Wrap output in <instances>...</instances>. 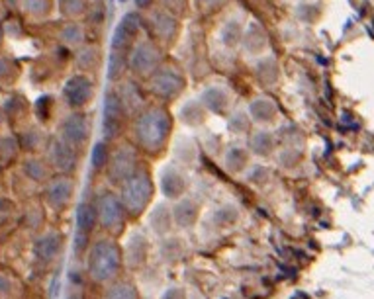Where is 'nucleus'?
<instances>
[{
  "instance_id": "nucleus-1",
  "label": "nucleus",
  "mask_w": 374,
  "mask_h": 299,
  "mask_svg": "<svg viewBox=\"0 0 374 299\" xmlns=\"http://www.w3.org/2000/svg\"><path fill=\"white\" fill-rule=\"evenodd\" d=\"M175 118L163 104L147 106L134 118V145L146 155L157 156L171 143Z\"/></svg>"
},
{
  "instance_id": "nucleus-2",
  "label": "nucleus",
  "mask_w": 374,
  "mask_h": 299,
  "mask_svg": "<svg viewBox=\"0 0 374 299\" xmlns=\"http://www.w3.org/2000/svg\"><path fill=\"white\" fill-rule=\"evenodd\" d=\"M124 264V250L116 239L104 237L94 241L86 257V272L96 284H110L118 278Z\"/></svg>"
},
{
  "instance_id": "nucleus-3",
  "label": "nucleus",
  "mask_w": 374,
  "mask_h": 299,
  "mask_svg": "<svg viewBox=\"0 0 374 299\" xmlns=\"http://www.w3.org/2000/svg\"><path fill=\"white\" fill-rule=\"evenodd\" d=\"M155 196V182L146 166H139L134 175L120 186V197L130 217H139L151 206Z\"/></svg>"
},
{
  "instance_id": "nucleus-4",
  "label": "nucleus",
  "mask_w": 374,
  "mask_h": 299,
  "mask_svg": "<svg viewBox=\"0 0 374 299\" xmlns=\"http://www.w3.org/2000/svg\"><path fill=\"white\" fill-rule=\"evenodd\" d=\"M163 63H165L163 47L151 38L139 40L132 47V51L127 53V71L135 81H147Z\"/></svg>"
},
{
  "instance_id": "nucleus-5",
  "label": "nucleus",
  "mask_w": 374,
  "mask_h": 299,
  "mask_svg": "<svg viewBox=\"0 0 374 299\" xmlns=\"http://www.w3.org/2000/svg\"><path fill=\"white\" fill-rule=\"evenodd\" d=\"M187 76L180 72L175 65L163 63L149 79H147V90L161 104L175 102L187 90Z\"/></svg>"
},
{
  "instance_id": "nucleus-6",
  "label": "nucleus",
  "mask_w": 374,
  "mask_h": 299,
  "mask_svg": "<svg viewBox=\"0 0 374 299\" xmlns=\"http://www.w3.org/2000/svg\"><path fill=\"white\" fill-rule=\"evenodd\" d=\"M139 166V149L132 143H118L108 161V178L112 184L122 186Z\"/></svg>"
},
{
  "instance_id": "nucleus-7",
  "label": "nucleus",
  "mask_w": 374,
  "mask_h": 299,
  "mask_svg": "<svg viewBox=\"0 0 374 299\" xmlns=\"http://www.w3.org/2000/svg\"><path fill=\"white\" fill-rule=\"evenodd\" d=\"M130 114L125 110L124 102L116 88H110L104 96V108H102V134L106 141H116L124 134L125 124Z\"/></svg>"
},
{
  "instance_id": "nucleus-8",
  "label": "nucleus",
  "mask_w": 374,
  "mask_h": 299,
  "mask_svg": "<svg viewBox=\"0 0 374 299\" xmlns=\"http://www.w3.org/2000/svg\"><path fill=\"white\" fill-rule=\"evenodd\" d=\"M96 213H98V225L108 233L114 235L124 229L127 211H125L120 194H116L112 190L102 192L96 200Z\"/></svg>"
},
{
  "instance_id": "nucleus-9",
  "label": "nucleus",
  "mask_w": 374,
  "mask_h": 299,
  "mask_svg": "<svg viewBox=\"0 0 374 299\" xmlns=\"http://www.w3.org/2000/svg\"><path fill=\"white\" fill-rule=\"evenodd\" d=\"M146 31H149L151 40H155L159 45H171V43L177 40L178 31H180V22H178L177 14L171 10L163 8H157V10H149L146 18Z\"/></svg>"
},
{
  "instance_id": "nucleus-10",
  "label": "nucleus",
  "mask_w": 374,
  "mask_h": 299,
  "mask_svg": "<svg viewBox=\"0 0 374 299\" xmlns=\"http://www.w3.org/2000/svg\"><path fill=\"white\" fill-rule=\"evenodd\" d=\"M146 30L143 18L135 12H127L122 20L118 22L112 40H110V51L127 53L132 51L135 43L141 40V31Z\"/></svg>"
},
{
  "instance_id": "nucleus-11",
  "label": "nucleus",
  "mask_w": 374,
  "mask_h": 299,
  "mask_svg": "<svg viewBox=\"0 0 374 299\" xmlns=\"http://www.w3.org/2000/svg\"><path fill=\"white\" fill-rule=\"evenodd\" d=\"M96 94V83L88 72H77L63 86V100L71 110H86Z\"/></svg>"
},
{
  "instance_id": "nucleus-12",
  "label": "nucleus",
  "mask_w": 374,
  "mask_h": 299,
  "mask_svg": "<svg viewBox=\"0 0 374 299\" xmlns=\"http://www.w3.org/2000/svg\"><path fill=\"white\" fill-rule=\"evenodd\" d=\"M59 137L77 149H83L91 139V118L84 110H71L65 115L59 127Z\"/></svg>"
},
{
  "instance_id": "nucleus-13",
  "label": "nucleus",
  "mask_w": 374,
  "mask_h": 299,
  "mask_svg": "<svg viewBox=\"0 0 374 299\" xmlns=\"http://www.w3.org/2000/svg\"><path fill=\"white\" fill-rule=\"evenodd\" d=\"M49 161L59 175L71 176L75 168L79 166V149L69 145L67 141H63L61 137L53 139L52 145H49Z\"/></svg>"
},
{
  "instance_id": "nucleus-14",
  "label": "nucleus",
  "mask_w": 374,
  "mask_h": 299,
  "mask_svg": "<svg viewBox=\"0 0 374 299\" xmlns=\"http://www.w3.org/2000/svg\"><path fill=\"white\" fill-rule=\"evenodd\" d=\"M149 239L141 231H134L124 245V266L130 270H139L146 266L149 258Z\"/></svg>"
},
{
  "instance_id": "nucleus-15",
  "label": "nucleus",
  "mask_w": 374,
  "mask_h": 299,
  "mask_svg": "<svg viewBox=\"0 0 374 299\" xmlns=\"http://www.w3.org/2000/svg\"><path fill=\"white\" fill-rule=\"evenodd\" d=\"M75 192V182L73 178L69 175H57L55 178L49 180L47 184V204L53 207V209H65V207L71 204Z\"/></svg>"
},
{
  "instance_id": "nucleus-16",
  "label": "nucleus",
  "mask_w": 374,
  "mask_h": 299,
  "mask_svg": "<svg viewBox=\"0 0 374 299\" xmlns=\"http://www.w3.org/2000/svg\"><path fill=\"white\" fill-rule=\"evenodd\" d=\"M159 188L166 200H180L185 197L188 190V178L178 166L169 165L163 168L161 178H159Z\"/></svg>"
},
{
  "instance_id": "nucleus-17",
  "label": "nucleus",
  "mask_w": 374,
  "mask_h": 299,
  "mask_svg": "<svg viewBox=\"0 0 374 299\" xmlns=\"http://www.w3.org/2000/svg\"><path fill=\"white\" fill-rule=\"evenodd\" d=\"M200 102L204 104V108L210 114L228 115L231 114V106H233V96L229 94L228 88L224 86H208L200 94Z\"/></svg>"
},
{
  "instance_id": "nucleus-18",
  "label": "nucleus",
  "mask_w": 374,
  "mask_h": 299,
  "mask_svg": "<svg viewBox=\"0 0 374 299\" xmlns=\"http://www.w3.org/2000/svg\"><path fill=\"white\" fill-rule=\"evenodd\" d=\"M116 90L120 94V98H122L130 118H135L141 110L147 108L146 100L141 96V88H139V84H137L135 79H124L122 83L116 84Z\"/></svg>"
},
{
  "instance_id": "nucleus-19",
  "label": "nucleus",
  "mask_w": 374,
  "mask_h": 299,
  "mask_svg": "<svg viewBox=\"0 0 374 299\" xmlns=\"http://www.w3.org/2000/svg\"><path fill=\"white\" fill-rule=\"evenodd\" d=\"M247 114L253 120V124L265 127V125H272L279 120V106L274 104V100H270L269 96H259L249 102Z\"/></svg>"
},
{
  "instance_id": "nucleus-20",
  "label": "nucleus",
  "mask_w": 374,
  "mask_h": 299,
  "mask_svg": "<svg viewBox=\"0 0 374 299\" xmlns=\"http://www.w3.org/2000/svg\"><path fill=\"white\" fill-rule=\"evenodd\" d=\"M241 45H243V49H245L247 55L263 57V53L267 51V47H269V38H267V33L263 30V26L257 24V22H251L249 26L245 28Z\"/></svg>"
},
{
  "instance_id": "nucleus-21",
  "label": "nucleus",
  "mask_w": 374,
  "mask_h": 299,
  "mask_svg": "<svg viewBox=\"0 0 374 299\" xmlns=\"http://www.w3.org/2000/svg\"><path fill=\"white\" fill-rule=\"evenodd\" d=\"M175 225V219H173V209L166 202H159L151 213H149V227L151 231L159 235V237H169L171 235V229Z\"/></svg>"
},
{
  "instance_id": "nucleus-22",
  "label": "nucleus",
  "mask_w": 374,
  "mask_h": 299,
  "mask_svg": "<svg viewBox=\"0 0 374 299\" xmlns=\"http://www.w3.org/2000/svg\"><path fill=\"white\" fill-rule=\"evenodd\" d=\"M171 209H173L175 225H178V227L182 229H190L196 225L200 209H198L194 200H190V197H180V200H177V204L171 206Z\"/></svg>"
},
{
  "instance_id": "nucleus-23",
  "label": "nucleus",
  "mask_w": 374,
  "mask_h": 299,
  "mask_svg": "<svg viewBox=\"0 0 374 299\" xmlns=\"http://www.w3.org/2000/svg\"><path fill=\"white\" fill-rule=\"evenodd\" d=\"M98 225V213H96V204L91 202H81L77 207V235L75 237L91 239V233Z\"/></svg>"
},
{
  "instance_id": "nucleus-24",
  "label": "nucleus",
  "mask_w": 374,
  "mask_h": 299,
  "mask_svg": "<svg viewBox=\"0 0 374 299\" xmlns=\"http://www.w3.org/2000/svg\"><path fill=\"white\" fill-rule=\"evenodd\" d=\"M63 247V235L57 233V231H52V233H45L43 237H40L33 245V252L36 257L43 260V262H49L53 258L59 254V250Z\"/></svg>"
},
{
  "instance_id": "nucleus-25",
  "label": "nucleus",
  "mask_w": 374,
  "mask_h": 299,
  "mask_svg": "<svg viewBox=\"0 0 374 299\" xmlns=\"http://www.w3.org/2000/svg\"><path fill=\"white\" fill-rule=\"evenodd\" d=\"M276 149V137L272 131L260 127L249 137V151L257 156H270Z\"/></svg>"
},
{
  "instance_id": "nucleus-26",
  "label": "nucleus",
  "mask_w": 374,
  "mask_h": 299,
  "mask_svg": "<svg viewBox=\"0 0 374 299\" xmlns=\"http://www.w3.org/2000/svg\"><path fill=\"white\" fill-rule=\"evenodd\" d=\"M206 114H208V110L198 98V100H188L187 104H182V108L178 112V120H180V124L188 125V127H198L206 122Z\"/></svg>"
},
{
  "instance_id": "nucleus-27",
  "label": "nucleus",
  "mask_w": 374,
  "mask_h": 299,
  "mask_svg": "<svg viewBox=\"0 0 374 299\" xmlns=\"http://www.w3.org/2000/svg\"><path fill=\"white\" fill-rule=\"evenodd\" d=\"M243 33H245V28L240 18H229L219 30V42L226 49H235L243 42Z\"/></svg>"
},
{
  "instance_id": "nucleus-28",
  "label": "nucleus",
  "mask_w": 374,
  "mask_h": 299,
  "mask_svg": "<svg viewBox=\"0 0 374 299\" xmlns=\"http://www.w3.org/2000/svg\"><path fill=\"white\" fill-rule=\"evenodd\" d=\"M249 161H251L249 149L235 145V147L228 149L226 159H224V165H226V170H228V172H231V175H240V172H243V170L249 166Z\"/></svg>"
},
{
  "instance_id": "nucleus-29",
  "label": "nucleus",
  "mask_w": 374,
  "mask_h": 299,
  "mask_svg": "<svg viewBox=\"0 0 374 299\" xmlns=\"http://www.w3.org/2000/svg\"><path fill=\"white\" fill-rule=\"evenodd\" d=\"M255 76L263 86H274L279 83V76H281L276 59L274 57H260L257 61V67H255Z\"/></svg>"
},
{
  "instance_id": "nucleus-30",
  "label": "nucleus",
  "mask_w": 374,
  "mask_h": 299,
  "mask_svg": "<svg viewBox=\"0 0 374 299\" xmlns=\"http://www.w3.org/2000/svg\"><path fill=\"white\" fill-rule=\"evenodd\" d=\"M102 63V55H100V49L96 45H83L79 47L77 51V65L81 67V72L96 71Z\"/></svg>"
},
{
  "instance_id": "nucleus-31",
  "label": "nucleus",
  "mask_w": 374,
  "mask_h": 299,
  "mask_svg": "<svg viewBox=\"0 0 374 299\" xmlns=\"http://www.w3.org/2000/svg\"><path fill=\"white\" fill-rule=\"evenodd\" d=\"M127 55L125 53H114L110 51V59H108V81L114 84H120L124 79H127Z\"/></svg>"
},
{
  "instance_id": "nucleus-32",
  "label": "nucleus",
  "mask_w": 374,
  "mask_h": 299,
  "mask_svg": "<svg viewBox=\"0 0 374 299\" xmlns=\"http://www.w3.org/2000/svg\"><path fill=\"white\" fill-rule=\"evenodd\" d=\"M104 299H141L139 291L130 280H114L108 284L104 291Z\"/></svg>"
},
{
  "instance_id": "nucleus-33",
  "label": "nucleus",
  "mask_w": 374,
  "mask_h": 299,
  "mask_svg": "<svg viewBox=\"0 0 374 299\" xmlns=\"http://www.w3.org/2000/svg\"><path fill=\"white\" fill-rule=\"evenodd\" d=\"M112 155V149H110V141H96L93 145V153H91V168L94 172H102L108 168V161Z\"/></svg>"
},
{
  "instance_id": "nucleus-34",
  "label": "nucleus",
  "mask_w": 374,
  "mask_h": 299,
  "mask_svg": "<svg viewBox=\"0 0 374 299\" xmlns=\"http://www.w3.org/2000/svg\"><path fill=\"white\" fill-rule=\"evenodd\" d=\"M229 129L233 134L245 135L251 131V125H253V120L247 114V110H240V112H231L229 114Z\"/></svg>"
},
{
  "instance_id": "nucleus-35",
  "label": "nucleus",
  "mask_w": 374,
  "mask_h": 299,
  "mask_svg": "<svg viewBox=\"0 0 374 299\" xmlns=\"http://www.w3.org/2000/svg\"><path fill=\"white\" fill-rule=\"evenodd\" d=\"M59 10L65 18H81L86 14V0H59Z\"/></svg>"
},
{
  "instance_id": "nucleus-36",
  "label": "nucleus",
  "mask_w": 374,
  "mask_h": 299,
  "mask_svg": "<svg viewBox=\"0 0 374 299\" xmlns=\"http://www.w3.org/2000/svg\"><path fill=\"white\" fill-rule=\"evenodd\" d=\"M300 161L302 153L296 147H284L282 151H279V165L286 166V168H294Z\"/></svg>"
},
{
  "instance_id": "nucleus-37",
  "label": "nucleus",
  "mask_w": 374,
  "mask_h": 299,
  "mask_svg": "<svg viewBox=\"0 0 374 299\" xmlns=\"http://www.w3.org/2000/svg\"><path fill=\"white\" fill-rule=\"evenodd\" d=\"M63 40L69 43V45H73V47H83L84 43L83 28H81L79 24H69L67 30H65V33H63Z\"/></svg>"
},
{
  "instance_id": "nucleus-38",
  "label": "nucleus",
  "mask_w": 374,
  "mask_h": 299,
  "mask_svg": "<svg viewBox=\"0 0 374 299\" xmlns=\"http://www.w3.org/2000/svg\"><path fill=\"white\" fill-rule=\"evenodd\" d=\"M24 170H26V175L31 176L33 180H43V178L47 176V168H45V165H43L42 161H38V159L26 161Z\"/></svg>"
},
{
  "instance_id": "nucleus-39",
  "label": "nucleus",
  "mask_w": 374,
  "mask_h": 299,
  "mask_svg": "<svg viewBox=\"0 0 374 299\" xmlns=\"http://www.w3.org/2000/svg\"><path fill=\"white\" fill-rule=\"evenodd\" d=\"M26 8L30 14H47L49 0H26Z\"/></svg>"
},
{
  "instance_id": "nucleus-40",
  "label": "nucleus",
  "mask_w": 374,
  "mask_h": 299,
  "mask_svg": "<svg viewBox=\"0 0 374 299\" xmlns=\"http://www.w3.org/2000/svg\"><path fill=\"white\" fill-rule=\"evenodd\" d=\"M161 299H187V289L180 288V286H173V288H166L163 291Z\"/></svg>"
},
{
  "instance_id": "nucleus-41",
  "label": "nucleus",
  "mask_w": 374,
  "mask_h": 299,
  "mask_svg": "<svg viewBox=\"0 0 374 299\" xmlns=\"http://www.w3.org/2000/svg\"><path fill=\"white\" fill-rule=\"evenodd\" d=\"M187 2L188 0H161V4L165 6L166 10L175 12V14L185 10V8H187Z\"/></svg>"
},
{
  "instance_id": "nucleus-42",
  "label": "nucleus",
  "mask_w": 374,
  "mask_h": 299,
  "mask_svg": "<svg viewBox=\"0 0 374 299\" xmlns=\"http://www.w3.org/2000/svg\"><path fill=\"white\" fill-rule=\"evenodd\" d=\"M228 2L229 0H198L200 8H204V10H219Z\"/></svg>"
},
{
  "instance_id": "nucleus-43",
  "label": "nucleus",
  "mask_w": 374,
  "mask_h": 299,
  "mask_svg": "<svg viewBox=\"0 0 374 299\" xmlns=\"http://www.w3.org/2000/svg\"><path fill=\"white\" fill-rule=\"evenodd\" d=\"M180 141H182V145H188V147H190V153H188V155L192 156V159H196V155H192V153H196V147H194L192 143H188V141H192V139H180ZM178 161H182V163H190V161H188V156H187V151L178 156Z\"/></svg>"
},
{
  "instance_id": "nucleus-44",
  "label": "nucleus",
  "mask_w": 374,
  "mask_h": 299,
  "mask_svg": "<svg viewBox=\"0 0 374 299\" xmlns=\"http://www.w3.org/2000/svg\"><path fill=\"white\" fill-rule=\"evenodd\" d=\"M157 0H135V8L137 10H151L155 6Z\"/></svg>"
},
{
  "instance_id": "nucleus-45",
  "label": "nucleus",
  "mask_w": 374,
  "mask_h": 299,
  "mask_svg": "<svg viewBox=\"0 0 374 299\" xmlns=\"http://www.w3.org/2000/svg\"><path fill=\"white\" fill-rule=\"evenodd\" d=\"M67 299H83V298H81V296H69Z\"/></svg>"
},
{
  "instance_id": "nucleus-46",
  "label": "nucleus",
  "mask_w": 374,
  "mask_h": 299,
  "mask_svg": "<svg viewBox=\"0 0 374 299\" xmlns=\"http://www.w3.org/2000/svg\"><path fill=\"white\" fill-rule=\"evenodd\" d=\"M120 2H125V0H120Z\"/></svg>"
}]
</instances>
